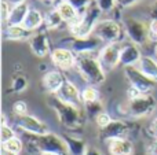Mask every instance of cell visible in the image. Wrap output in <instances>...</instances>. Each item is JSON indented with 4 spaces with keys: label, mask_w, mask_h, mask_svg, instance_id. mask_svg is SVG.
<instances>
[{
    "label": "cell",
    "mask_w": 157,
    "mask_h": 155,
    "mask_svg": "<svg viewBox=\"0 0 157 155\" xmlns=\"http://www.w3.org/2000/svg\"><path fill=\"white\" fill-rule=\"evenodd\" d=\"M98 54L99 52L77 55L76 67H75L78 76L88 85H94V87L102 85L106 80V71L103 70L102 65H101Z\"/></svg>",
    "instance_id": "6da1fadb"
},
{
    "label": "cell",
    "mask_w": 157,
    "mask_h": 155,
    "mask_svg": "<svg viewBox=\"0 0 157 155\" xmlns=\"http://www.w3.org/2000/svg\"><path fill=\"white\" fill-rule=\"evenodd\" d=\"M48 106L55 111L58 121L65 129L77 131V129H80L83 126L84 117L80 107H75L65 103L55 93H50L48 95Z\"/></svg>",
    "instance_id": "7a4b0ae2"
},
{
    "label": "cell",
    "mask_w": 157,
    "mask_h": 155,
    "mask_svg": "<svg viewBox=\"0 0 157 155\" xmlns=\"http://www.w3.org/2000/svg\"><path fill=\"white\" fill-rule=\"evenodd\" d=\"M102 14L101 8L95 4V2L92 0V3L88 5V8L86 10V13L78 14V18L75 22H72L71 25H68L69 32H71L73 38H87L90 36H92L94 29L97 26V23L101 21L99 16Z\"/></svg>",
    "instance_id": "3957f363"
},
{
    "label": "cell",
    "mask_w": 157,
    "mask_h": 155,
    "mask_svg": "<svg viewBox=\"0 0 157 155\" xmlns=\"http://www.w3.org/2000/svg\"><path fill=\"white\" fill-rule=\"evenodd\" d=\"M124 34L125 32L123 25L120 22H117L116 19H112V18L101 19L97 23V26H95L94 33H92V36L99 38L105 44L121 43Z\"/></svg>",
    "instance_id": "277c9868"
},
{
    "label": "cell",
    "mask_w": 157,
    "mask_h": 155,
    "mask_svg": "<svg viewBox=\"0 0 157 155\" xmlns=\"http://www.w3.org/2000/svg\"><path fill=\"white\" fill-rule=\"evenodd\" d=\"M125 36L128 40L135 43L136 45H145L149 43V23L135 16H125L123 19Z\"/></svg>",
    "instance_id": "5b68a950"
},
{
    "label": "cell",
    "mask_w": 157,
    "mask_h": 155,
    "mask_svg": "<svg viewBox=\"0 0 157 155\" xmlns=\"http://www.w3.org/2000/svg\"><path fill=\"white\" fill-rule=\"evenodd\" d=\"M156 99L150 95H141L135 99H130L127 102V118L141 120L149 117L156 110Z\"/></svg>",
    "instance_id": "8992f818"
},
{
    "label": "cell",
    "mask_w": 157,
    "mask_h": 155,
    "mask_svg": "<svg viewBox=\"0 0 157 155\" xmlns=\"http://www.w3.org/2000/svg\"><path fill=\"white\" fill-rule=\"evenodd\" d=\"M30 143H33V147L39 154L41 151H50V153H57L61 155H69L68 144L63 136H58L55 133H48L46 136H33V140Z\"/></svg>",
    "instance_id": "52a82bcc"
},
{
    "label": "cell",
    "mask_w": 157,
    "mask_h": 155,
    "mask_svg": "<svg viewBox=\"0 0 157 155\" xmlns=\"http://www.w3.org/2000/svg\"><path fill=\"white\" fill-rule=\"evenodd\" d=\"M124 74L127 78L130 87L138 89L144 95H150L156 88V82L153 80H150L149 77H146L136 66L132 67H124Z\"/></svg>",
    "instance_id": "ba28073f"
},
{
    "label": "cell",
    "mask_w": 157,
    "mask_h": 155,
    "mask_svg": "<svg viewBox=\"0 0 157 155\" xmlns=\"http://www.w3.org/2000/svg\"><path fill=\"white\" fill-rule=\"evenodd\" d=\"M120 55H121V43L105 44L101 48L98 58L106 73L112 71L120 65Z\"/></svg>",
    "instance_id": "9c48e42d"
},
{
    "label": "cell",
    "mask_w": 157,
    "mask_h": 155,
    "mask_svg": "<svg viewBox=\"0 0 157 155\" xmlns=\"http://www.w3.org/2000/svg\"><path fill=\"white\" fill-rule=\"evenodd\" d=\"M17 126L26 133L33 135V136H46V135L51 133L50 126L46 122H43L37 117L30 114L17 117Z\"/></svg>",
    "instance_id": "30bf717a"
},
{
    "label": "cell",
    "mask_w": 157,
    "mask_h": 155,
    "mask_svg": "<svg viewBox=\"0 0 157 155\" xmlns=\"http://www.w3.org/2000/svg\"><path fill=\"white\" fill-rule=\"evenodd\" d=\"M50 55H51V60L55 65V67L61 69V70H72L76 67L77 55L71 48L58 47V48L52 49Z\"/></svg>",
    "instance_id": "8fae6325"
},
{
    "label": "cell",
    "mask_w": 157,
    "mask_h": 155,
    "mask_svg": "<svg viewBox=\"0 0 157 155\" xmlns=\"http://www.w3.org/2000/svg\"><path fill=\"white\" fill-rule=\"evenodd\" d=\"M30 47V51L33 52V55H36L37 58H44L48 54H51V48H50V38L47 34V29H39L36 32H33L32 37L28 40Z\"/></svg>",
    "instance_id": "7c38bea8"
},
{
    "label": "cell",
    "mask_w": 157,
    "mask_h": 155,
    "mask_svg": "<svg viewBox=\"0 0 157 155\" xmlns=\"http://www.w3.org/2000/svg\"><path fill=\"white\" fill-rule=\"evenodd\" d=\"M55 95H57L62 102L71 104V106L80 107V109H81V106H83L81 91L78 89V87L75 84V82L69 81V80H66V81L63 82V85L61 87V89L58 91Z\"/></svg>",
    "instance_id": "4fadbf2b"
},
{
    "label": "cell",
    "mask_w": 157,
    "mask_h": 155,
    "mask_svg": "<svg viewBox=\"0 0 157 155\" xmlns=\"http://www.w3.org/2000/svg\"><path fill=\"white\" fill-rule=\"evenodd\" d=\"M144 56L141 52L139 45H136L132 41L121 43V55H120V65L123 67H132L136 66L141 58Z\"/></svg>",
    "instance_id": "5bb4252c"
},
{
    "label": "cell",
    "mask_w": 157,
    "mask_h": 155,
    "mask_svg": "<svg viewBox=\"0 0 157 155\" xmlns=\"http://www.w3.org/2000/svg\"><path fill=\"white\" fill-rule=\"evenodd\" d=\"M130 133V128L123 120H113L110 125H108L105 129H101V140L108 143L109 140L113 139H121V137H127Z\"/></svg>",
    "instance_id": "9a60e30c"
},
{
    "label": "cell",
    "mask_w": 157,
    "mask_h": 155,
    "mask_svg": "<svg viewBox=\"0 0 157 155\" xmlns=\"http://www.w3.org/2000/svg\"><path fill=\"white\" fill-rule=\"evenodd\" d=\"M101 43L102 41L97 38L95 36H90L87 38H73L69 48L76 55L81 54H94L101 51Z\"/></svg>",
    "instance_id": "2e32d148"
},
{
    "label": "cell",
    "mask_w": 157,
    "mask_h": 155,
    "mask_svg": "<svg viewBox=\"0 0 157 155\" xmlns=\"http://www.w3.org/2000/svg\"><path fill=\"white\" fill-rule=\"evenodd\" d=\"M106 144H108V151L110 155H132L135 153L134 143L127 137L109 140Z\"/></svg>",
    "instance_id": "e0dca14e"
},
{
    "label": "cell",
    "mask_w": 157,
    "mask_h": 155,
    "mask_svg": "<svg viewBox=\"0 0 157 155\" xmlns=\"http://www.w3.org/2000/svg\"><path fill=\"white\" fill-rule=\"evenodd\" d=\"M65 81V77L59 70H50L43 76L44 89L48 93H57Z\"/></svg>",
    "instance_id": "ac0fdd59"
},
{
    "label": "cell",
    "mask_w": 157,
    "mask_h": 155,
    "mask_svg": "<svg viewBox=\"0 0 157 155\" xmlns=\"http://www.w3.org/2000/svg\"><path fill=\"white\" fill-rule=\"evenodd\" d=\"M3 34L8 41H25L32 37L33 32L28 30L24 25H6Z\"/></svg>",
    "instance_id": "d6986e66"
},
{
    "label": "cell",
    "mask_w": 157,
    "mask_h": 155,
    "mask_svg": "<svg viewBox=\"0 0 157 155\" xmlns=\"http://www.w3.org/2000/svg\"><path fill=\"white\" fill-rule=\"evenodd\" d=\"M136 67L142 71L146 77H149L150 80L157 84V58L150 56V55H144L141 58V60L138 62Z\"/></svg>",
    "instance_id": "ffe728a7"
},
{
    "label": "cell",
    "mask_w": 157,
    "mask_h": 155,
    "mask_svg": "<svg viewBox=\"0 0 157 155\" xmlns=\"http://www.w3.org/2000/svg\"><path fill=\"white\" fill-rule=\"evenodd\" d=\"M55 8L58 10V13L62 16L63 22L66 25H71L72 22H75L78 18V11L69 0H59L55 5Z\"/></svg>",
    "instance_id": "44dd1931"
},
{
    "label": "cell",
    "mask_w": 157,
    "mask_h": 155,
    "mask_svg": "<svg viewBox=\"0 0 157 155\" xmlns=\"http://www.w3.org/2000/svg\"><path fill=\"white\" fill-rule=\"evenodd\" d=\"M30 7L28 5V3H21V4H17L11 7V13L8 16L7 25H22L26 18L28 13H29Z\"/></svg>",
    "instance_id": "7402d4cb"
},
{
    "label": "cell",
    "mask_w": 157,
    "mask_h": 155,
    "mask_svg": "<svg viewBox=\"0 0 157 155\" xmlns=\"http://www.w3.org/2000/svg\"><path fill=\"white\" fill-rule=\"evenodd\" d=\"M43 23H44L43 14H41L37 8H30L22 25H24L28 30H30V32H36V30L40 29V26Z\"/></svg>",
    "instance_id": "603a6c76"
},
{
    "label": "cell",
    "mask_w": 157,
    "mask_h": 155,
    "mask_svg": "<svg viewBox=\"0 0 157 155\" xmlns=\"http://www.w3.org/2000/svg\"><path fill=\"white\" fill-rule=\"evenodd\" d=\"M66 144H68V150H69V155H84L86 150L88 146L84 143L83 139L76 136H71V135H65L63 136Z\"/></svg>",
    "instance_id": "cb8c5ba5"
},
{
    "label": "cell",
    "mask_w": 157,
    "mask_h": 155,
    "mask_svg": "<svg viewBox=\"0 0 157 155\" xmlns=\"http://www.w3.org/2000/svg\"><path fill=\"white\" fill-rule=\"evenodd\" d=\"M63 23H65V22H63L62 16L59 15L57 8L48 11V13L44 15V27H46L47 30H57V29H59Z\"/></svg>",
    "instance_id": "d4e9b609"
},
{
    "label": "cell",
    "mask_w": 157,
    "mask_h": 155,
    "mask_svg": "<svg viewBox=\"0 0 157 155\" xmlns=\"http://www.w3.org/2000/svg\"><path fill=\"white\" fill-rule=\"evenodd\" d=\"M81 100H83V104L98 102L99 100V91H98V88L94 87V85L87 84V87H84L81 89Z\"/></svg>",
    "instance_id": "484cf974"
},
{
    "label": "cell",
    "mask_w": 157,
    "mask_h": 155,
    "mask_svg": "<svg viewBox=\"0 0 157 155\" xmlns=\"http://www.w3.org/2000/svg\"><path fill=\"white\" fill-rule=\"evenodd\" d=\"M3 150L6 151H10V153H15V154H19L22 150H24V143L19 137H14V139L8 140V142L3 143L2 144Z\"/></svg>",
    "instance_id": "4316f807"
},
{
    "label": "cell",
    "mask_w": 157,
    "mask_h": 155,
    "mask_svg": "<svg viewBox=\"0 0 157 155\" xmlns=\"http://www.w3.org/2000/svg\"><path fill=\"white\" fill-rule=\"evenodd\" d=\"M28 87V80L25 78V76H15L11 81V91L15 93H21L26 89Z\"/></svg>",
    "instance_id": "83f0119b"
},
{
    "label": "cell",
    "mask_w": 157,
    "mask_h": 155,
    "mask_svg": "<svg viewBox=\"0 0 157 155\" xmlns=\"http://www.w3.org/2000/svg\"><path fill=\"white\" fill-rule=\"evenodd\" d=\"M112 121H113L112 115L106 111H102L101 114H98L97 117H95V124H97V126L99 129H105L108 125H110Z\"/></svg>",
    "instance_id": "f1b7e54d"
},
{
    "label": "cell",
    "mask_w": 157,
    "mask_h": 155,
    "mask_svg": "<svg viewBox=\"0 0 157 155\" xmlns=\"http://www.w3.org/2000/svg\"><path fill=\"white\" fill-rule=\"evenodd\" d=\"M84 107H86V113L90 115V117L94 118V120H95V117H97L98 114H101V113L103 111V106H102V103H101L99 100L95 102V103L84 104Z\"/></svg>",
    "instance_id": "f546056e"
},
{
    "label": "cell",
    "mask_w": 157,
    "mask_h": 155,
    "mask_svg": "<svg viewBox=\"0 0 157 155\" xmlns=\"http://www.w3.org/2000/svg\"><path fill=\"white\" fill-rule=\"evenodd\" d=\"M102 13H112L117 5V0H94Z\"/></svg>",
    "instance_id": "4dcf8cb0"
},
{
    "label": "cell",
    "mask_w": 157,
    "mask_h": 155,
    "mask_svg": "<svg viewBox=\"0 0 157 155\" xmlns=\"http://www.w3.org/2000/svg\"><path fill=\"white\" fill-rule=\"evenodd\" d=\"M0 137H2V144H3V143L17 137V135H15V131L10 125H2V128H0Z\"/></svg>",
    "instance_id": "1f68e13d"
},
{
    "label": "cell",
    "mask_w": 157,
    "mask_h": 155,
    "mask_svg": "<svg viewBox=\"0 0 157 155\" xmlns=\"http://www.w3.org/2000/svg\"><path fill=\"white\" fill-rule=\"evenodd\" d=\"M13 113L17 117H22V115L28 114V104L24 100H17L13 104Z\"/></svg>",
    "instance_id": "d6a6232c"
},
{
    "label": "cell",
    "mask_w": 157,
    "mask_h": 155,
    "mask_svg": "<svg viewBox=\"0 0 157 155\" xmlns=\"http://www.w3.org/2000/svg\"><path fill=\"white\" fill-rule=\"evenodd\" d=\"M69 2L76 7L78 14H83V13H86V10L88 8V5L92 3V0H69Z\"/></svg>",
    "instance_id": "836d02e7"
},
{
    "label": "cell",
    "mask_w": 157,
    "mask_h": 155,
    "mask_svg": "<svg viewBox=\"0 0 157 155\" xmlns=\"http://www.w3.org/2000/svg\"><path fill=\"white\" fill-rule=\"evenodd\" d=\"M11 7H13V5H11L7 0H3L2 2V22H3V25H7L8 16H10V13H11Z\"/></svg>",
    "instance_id": "e575fe53"
},
{
    "label": "cell",
    "mask_w": 157,
    "mask_h": 155,
    "mask_svg": "<svg viewBox=\"0 0 157 155\" xmlns=\"http://www.w3.org/2000/svg\"><path fill=\"white\" fill-rule=\"evenodd\" d=\"M149 40L157 43V21L149 22Z\"/></svg>",
    "instance_id": "d590c367"
},
{
    "label": "cell",
    "mask_w": 157,
    "mask_h": 155,
    "mask_svg": "<svg viewBox=\"0 0 157 155\" xmlns=\"http://www.w3.org/2000/svg\"><path fill=\"white\" fill-rule=\"evenodd\" d=\"M139 2H141V0H117V5H119L120 8H128Z\"/></svg>",
    "instance_id": "8d00e7d4"
},
{
    "label": "cell",
    "mask_w": 157,
    "mask_h": 155,
    "mask_svg": "<svg viewBox=\"0 0 157 155\" xmlns=\"http://www.w3.org/2000/svg\"><path fill=\"white\" fill-rule=\"evenodd\" d=\"M149 18L150 21H157V0L149 7Z\"/></svg>",
    "instance_id": "74e56055"
},
{
    "label": "cell",
    "mask_w": 157,
    "mask_h": 155,
    "mask_svg": "<svg viewBox=\"0 0 157 155\" xmlns=\"http://www.w3.org/2000/svg\"><path fill=\"white\" fill-rule=\"evenodd\" d=\"M149 133H150V136L153 137V140H157V117L150 122Z\"/></svg>",
    "instance_id": "f35d334b"
},
{
    "label": "cell",
    "mask_w": 157,
    "mask_h": 155,
    "mask_svg": "<svg viewBox=\"0 0 157 155\" xmlns=\"http://www.w3.org/2000/svg\"><path fill=\"white\" fill-rule=\"evenodd\" d=\"M141 95H144V93H141L138 89H135V88H132V87H128V89H127L128 100H130V99H135V98H138V96H141Z\"/></svg>",
    "instance_id": "ab89813d"
},
{
    "label": "cell",
    "mask_w": 157,
    "mask_h": 155,
    "mask_svg": "<svg viewBox=\"0 0 157 155\" xmlns=\"http://www.w3.org/2000/svg\"><path fill=\"white\" fill-rule=\"evenodd\" d=\"M147 155H157V140H153L146 148Z\"/></svg>",
    "instance_id": "60d3db41"
},
{
    "label": "cell",
    "mask_w": 157,
    "mask_h": 155,
    "mask_svg": "<svg viewBox=\"0 0 157 155\" xmlns=\"http://www.w3.org/2000/svg\"><path fill=\"white\" fill-rule=\"evenodd\" d=\"M84 155H103L102 153H101L99 150H98L97 147H94V146H88L86 150V154Z\"/></svg>",
    "instance_id": "b9f144b4"
},
{
    "label": "cell",
    "mask_w": 157,
    "mask_h": 155,
    "mask_svg": "<svg viewBox=\"0 0 157 155\" xmlns=\"http://www.w3.org/2000/svg\"><path fill=\"white\" fill-rule=\"evenodd\" d=\"M11 5H17V4H21V3H25V0H7Z\"/></svg>",
    "instance_id": "7bdbcfd3"
},
{
    "label": "cell",
    "mask_w": 157,
    "mask_h": 155,
    "mask_svg": "<svg viewBox=\"0 0 157 155\" xmlns=\"http://www.w3.org/2000/svg\"><path fill=\"white\" fill-rule=\"evenodd\" d=\"M39 155H61V154H57V153H50V151H41Z\"/></svg>",
    "instance_id": "ee69618b"
},
{
    "label": "cell",
    "mask_w": 157,
    "mask_h": 155,
    "mask_svg": "<svg viewBox=\"0 0 157 155\" xmlns=\"http://www.w3.org/2000/svg\"><path fill=\"white\" fill-rule=\"evenodd\" d=\"M2 125H8L7 124V117H6V114L2 115Z\"/></svg>",
    "instance_id": "f6af8a7d"
},
{
    "label": "cell",
    "mask_w": 157,
    "mask_h": 155,
    "mask_svg": "<svg viewBox=\"0 0 157 155\" xmlns=\"http://www.w3.org/2000/svg\"><path fill=\"white\" fill-rule=\"evenodd\" d=\"M2 155H19V154H15V153H10V151L2 150Z\"/></svg>",
    "instance_id": "bcb514c9"
},
{
    "label": "cell",
    "mask_w": 157,
    "mask_h": 155,
    "mask_svg": "<svg viewBox=\"0 0 157 155\" xmlns=\"http://www.w3.org/2000/svg\"><path fill=\"white\" fill-rule=\"evenodd\" d=\"M132 155H147V153H142V151H135Z\"/></svg>",
    "instance_id": "7dc6e473"
},
{
    "label": "cell",
    "mask_w": 157,
    "mask_h": 155,
    "mask_svg": "<svg viewBox=\"0 0 157 155\" xmlns=\"http://www.w3.org/2000/svg\"><path fill=\"white\" fill-rule=\"evenodd\" d=\"M44 3H47V4H52V3H55L57 0H43Z\"/></svg>",
    "instance_id": "c3c4849f"
},
{
    "label": "cell",
    "mask_w": 157,
    "mask_h": 155,
    "mask_svg": "<svg viewBox=\"0 0 157 155\" xmlns=\"http://www.w3.org/2000/svg\"><path fill=\"white\" fill-rule=\"evenodd\" d=\"M155 56L157 58V43H156V45H155Z\"/></svg>",
    "instance_id": "681fc988"
}]
</instances>
